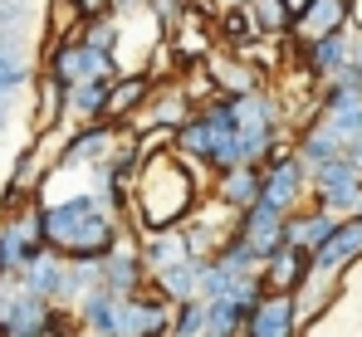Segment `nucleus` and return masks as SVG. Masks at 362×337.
<instances>
[{
  "label": "nucleus",
  "instance_id": "nucleus-19",
  "mask_svg": "<svg viewBox=\"0 0 362 337\" xmlns=\"http://www.w3.org/2000/svg\"><path fill=\"white\" fill-rule=\"evenodd\" d=\"M137 254H142V269H147V279L152 274H162V269H172L186 259V249H181V235L177 230H157V235H137Z\"/></svg>",
  "mask_w": 362,
  "mask_h": 337
},
{
  "label": "nucleus",
  "instance_id": "nucleus-6",
  "mask_svg": "<svg viewBox=\"0 0 362 337\" xmlns=\"http://www.w3.org/2000/svg\"><path fill=\"white\" fill-rule=\"evenodd\" d=\"M122 127H108V122H88V127H74L59 147V167H103L118 147Z\"/></svg>",
  "mask_w": 362,
  "mask_h": 337
},
{
  "label": "nucleus",
  "instance_id": "nucleus-30",
  "mask_svg": "<svg viewBox=\"0 0 362 337\" xmlns=\"http://www.w3.org/2000/svg\"><path fill=\"white\" fill-rule=\"evenodd\" d=\"M196 5H206V0H191V10H196Z\"/></svg>",
  "mask_w": 362,
  "mask_h": 337
},
{
  "label": "nucleus",
  "instance_id": "nucleus-13",
  "mask_svg": "<svg viewBox=\"0 0 362 337\" xmlns=\"http://www.w3.org/2000/svg\"><path fill=\"white\" fill-rule=\"evenodd\" d=\"M338 230V215H328V211H318V206H308V211H294V215H284V244L289 249H303L308 259L328 244V235Z\"/></svg>",
  "mask_w": 362,
  "mask_h": 337
},
{
  "label": "nucleus",
  "instance_id": "nucleus-8",
  "mask_svg": "<svg viewBox=\"0 0 362 337\" xmlns=\"http://www.w3.org/2000/svg\"><path fill=\"white\" fill-rule=\"evenodd\" d=\"M152 73L147 69H137V73H118L113 83H108V93H103V117L98 122H108V127H127V117H137V112L147 108V98H152Z\"/></svg>",
  "mask_w": 362,
  "mask_h": 337
},
{
  "label": "nucleus",
  "instance_id": "nucleus-4",
  "mask_svg": "<svg viewBox=\"0 0 362 337\" xmlns=\"http://www.w3.org/2000/svg\"><path fill=\"white\" fill-rule=\"evenodd\" d=\"M201 73L211 78V88H216L221 98H250V93L264 88V73H259L250 59L230 54V49H211V54L201 59Z\"/></svg>",
  "mask_w": 362,
  "mask_h": 337
},
{
  "label": "nucleus",
  "instance_id": "nucleus-26",
  "mask_svg": "<svg viewBox=\"0 0 362 337\" xmlns=\"http://www.w3.org/2000/svg\"><path fill=\"white\" fill-rule=\"evenodd\" d=\"M74 10L83 20H98V15H113V0H74Z\"/></svg>",
  "mask_w": 362,
  "mask_h": 337
},
{
  "label": "nucleus",
  "instance_id": "nucleus-24",
  "mask_svg": "<svg viewBox=\"0 0 362 337\" xmlns=\"http://www.w3.org/2000/svg\"><path fill=\"white\" fill-rule=\"evenodd\" d=\"M172 337H206V303H181L172 313Z\"/></svg>",
  "mask_w": 362,
  "mask_h": 337
},
{
  "label": "nucleus",
  "instance_id": "nucleus-17",
  "mask_svg": "<svg viewBox=\"0 0 362 337\" xmlns=\"http://www.w3.org/2000/svg\"><path fill=\"white\" fill-rule=\"evenodd\" d=\"M303 54V69L308 78H333L338 69H348V54H353V35H323V40H303L299 45Z\"/></svg>",
  "mask_w": 362,
  "mask_h": 337
},
{
  "label": "nucleus",
  "instance_id": "nucleus-7",
  "mask_svg": "<svg viewBox=\"0 0 362 337\" xmlns=\"http://www.w3.org/2000/svg\"><path fill=\"white\" fill-rule=\"evenodd\" d=\"M235 240H240L245 249L264 264L269 254H279L284 249V215L279 211H269V206H250L235 215Z\"/></svg>",
  "mask_w": 362,
  "mask_h": 337
},
{
  "label": "nucleus",
  "instance_id": "nucleus-9",
  "mask_svg": "<svg viewBox=\"0 0 362 337\" xmlns=\"http://www.w3.org/2000/svg\"><path fill=\"white\" fill-rule=\"evenodd\" d=\"M20 288L45 298V303H54V308H64L69 303V259H59L54 249L30 254V264L20 269Z\"/></svg>",
  "mask_w": 362,
  "mask_h": 337
},
{
  "label": "nucleus",
  "instance_id": "nucleus-12",
  "mask_svg": "<svg viewBox=\"0 0 362 337\" xmlns=\"http://www.w3.org/2000/svg\"><path fill=\"white\" fill-rule=\"evenodd\" d=\"M353 10H358V0H313L308 10H303L299 20H294V40H323V35H343L348 25H353Z\"/></svg>",
  "mask_w": 362,
  "mask_h": 337
},
{
  "label": "nucleus",
  "instance_id": "nucleus-10",
  "mask_svg": "<svg viewBox=\"0 0 362 337\" xmlns=\"http://www.w3.org/2000/svg\"><path fill=\"white\" fill-rule=\"evenodd\" d=\"M191 112H196V103L186 98V88L167 78V83H157V88H152L147 108L137 112V127H167V132H177V127L191 122ZM137 127H132V132H137Z\"/></svg>",
  "mask_w": 362,
  "mask_h": 337
},
{
  "label": "nucleus",
  "instance_id": "nucleus-16",
  "mask_svg": "<svg viewBox=\"0 0 362 337\" xmlns=\"http://www.w3.org/2000/svg\"><path fill=\"white\" fill-rule=\"evenodd\" d=\"M211 201L216 206H226L230 215H240L250 206H259V167H230L216 176V186H211Z\"/></svg>",
  "mask_w": 362,
  "mask_h": 337
},
{
  "label": "nucleus",
  "instance_id": "nucleus-5",
  "mask_svg": "<svg viewBox=\"0 0 362 337\" xmlns=\"http://www.w3.org/2000/svg\"><path fill=\"white\" fill-rule=\"evenodd\" d=\"M98 288L113 293V298H137L147 288V269H142L137 240H118L113 244V254L98 264Z\"/></svg>",
  "mask_w": 362,
  "mask_h": 337
},
{
  "label": "nucleus",
  "instance_id": "nucleus-1",
  "mask_svg": "<svg viewBox=\"0 0 362 337\" xmlns=\"http://www.w3.org/2000/svg\"><path fill=\"white\" fill-rule=\"evenodd\" d=\"M201 206V176L191 162H181L177 152H162L152 162H142L127 191V211L142 235L157 230H181Z\"/></svg>",
  "mask_w": 362,
  "mask_h": 337
},
{
  "label": "nucleus",
  "instance_id": "nucleus-21",
  "mask_svg": "<svg viewBox=\"0 0 362 337\" xmlns=\"http://www.w3.org/2000/svg\"><path fill=\"white\" fill-rule=\"evenodd\" d=\"M74 40H78V45H88V49H98V54H113V49H118V15L83 20V25L74 30Z\"/></svg>",
  "mask_w": 362,
  "mask_h": 337
},
{
  "label": "nucleus",
  "instance_id": "nucleus-20",
  "mask_svg": "<svg viewBox=\"0 0 362 337\" xmlns=\"http://www.w3.org/2000/svg\"><path fill=\"white\" fill-rule=\"evenodd\" d=\"M35 122H40V132H49V127L64 122V83H54L49 73L35 88Z\"/></svg>",
  "mask_w": 362,
  "mask_h": 337
},
{
  "label": "nucleus",
  "instance_id": "nucleus-27",
  "mask_svg": "<svg viewBox=\"0 0 362 337\" xmlns=\"http://www.w3.org/2000/svg\"><path fill=\"white\" fill-rule=\"evenodd\" d=\"M348 69H353V78L362 83V40H353V54H348Z\"/></svg>",
  "mask_w": 362,
  "mask_h": 337
},
{
  "label": "nucleus",
  "instance_id": "nucleus-25",
  "mask_svg": "<svg viewBox=\"0 0 362 337\" xmlns=\"http://www.w3.org/2000/svg\"><path fill=\"white\" fill-rule=\"evenodd\" d=\"M147 10H152V20L162 25V35H177L181 20L191 15V0H147Z\"/></svg>",
  "mask_w": 362,
  "mask_h": 337
},
{
  "label": "nucleus",
  "instance_id": "nucleus-2",
  "mask_svg": "<svg viewBox=\"0 0 362 337\" xmlns=\"http://www.w3.org/2000/svg\"><path fill=\"white\" fill-rule=\"evenodd\" d=\"M40 225H45V249H54L69 264H103L122 240V215L103 211V201L93 191L45 206Z\"/></svg>",
  "mask_w": 362,
  "mask_h": 337
},
{
  "label": "nucleus",
  "instance_id": "nucleus-14",
  "mask_svg": "<svg viewBox=\"0 0 362 337\" xmlns=\"http://www.w3.org/2000/svg\"><path fill=\"white\" fill-rule=\"evenodd\" d=\"M313 274V259L303 254V249H279V254H269L264 264H259V283H264V293H299V283Z\"/></svg>",
  "mask_w": 362,
  "mask_h": 337
},
{
  "label": "nucleus",
  "instance_id": "nucleus-22",
  "mask_svg": "<svg viewBox=\"0 0 362 337\" xmlns=\"http://www.w3.org/2000/svg\"><path fill=\"white\" fill-rule=\"evenodd\" d=\"M83 25V15L74 10V0H49V45L74 40V30Z\"/></svg>",
  "mask_w": 362,
  "mask_h": 337
},
{
  "label": "nucleus",
  "instance_id": "nucleus-29",
  "mask_svg": "<svg viewBox=\"0 0 362 337\" xmlns=\"http://www.w3.org/2000/svg\"><path fill=\"white\" fill-rule=\"evenodd\" d=\"M0 127H5V98H0Z\"/></svg>",
  "mask_w": 362,
  "mask_h": 337
},
{
  "label": "nucleus",
  "instance_id": "nucleus-23",
  "mask_svg": "<svg viewBox=\"0 0 362 337\" xmlns=\"http://www.w3.org/2000/svg\"><path fill=\"white\" fill-rule=\"evenodd\" d=\"M20 83H25V59L15 49V40H0V98Z\"/></svg>",
  "mask_w": 362,
  "mask_h": 337
},
{
  "label": "nucleus",
  "instance_id": "nucleus-3",
  "mask_svg": "<svg viewBox=\"0 0 362 337\" xmlns=\"http://www.w3.org/2000/svg\"><path fill=\"white\" fill-rule=\"evenodd\" d=\"M45 64H49V78L64 83V88H78V83H113L118 78V64L113 54H98L78 40H59L45 49Z\"/></svg>",
  "mask_w": 362,
  "mask_h": 337
},
{
  "label": "nucleus",
  "instance_id": "nucleus-28",
  "mask_svg": "<svg viewBox=\"0 0 362 337\" xmlns=\"http://www.w3.org/2000/svg\"><path fill=\"white\" fill-rule=\"evenodd\" d=\"M279 5L289 10V20H299V15H303V10H308V5H313V0H279Z\"/></svg>",
  "mask_w": 362,
  "mask_h": 337
},
{
  "label": "nucleus",
  "instance_id": "nucleus-11",
  "mask_svg": "<svg viewBox=\"0 0 362 337\" xmlns=\"http://www.w3.org/2000/svg\"><path fill=\"white\" fill-rule=\"evenodd\" d=\"M358 259H362V215H348V220H338V230L328 235V244L313 254V274L338 279V269H348Z\"/></svg>",
  "mask_w": 362,
  "mask_h": 337
},
{
  "label": "nucleus",
  "instance_id": "nucleus-18",
  "mask_svg": "<svg viewBox=\"0 0 362 337\" xmlns=\"http://www.w3.org/2000/svg\"><path fill=\"white\" fill-rule=\"evenodd\" d=\"M147 288H152V293H162L172 308L196 303V298H201V264H196V259H181V264H172V269L152 274V279H147Z\"/></svg>",
  "mask_w": 362,
  "mask_h": 337
},
{
  "label": "nucleus",
  "instance_id": "nucleus-15",
  "mask_svg": "<svg viewBox=\"0 0 362 337\" xmlns=\"http://www.w3.org/2000/svg\"><path fill=\"white\" fill-rule=\"evenodd\" d=\"M299 318H294V298L289 293H264V303L250 313L240 337H294Z\"/></svg>",
  "mask_w": 362,
  "mask_h": 337
}]
</instances>
